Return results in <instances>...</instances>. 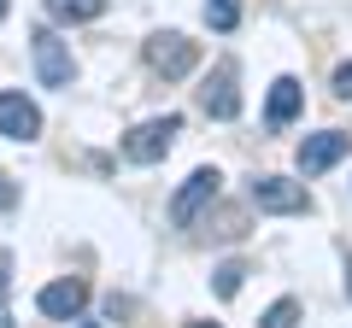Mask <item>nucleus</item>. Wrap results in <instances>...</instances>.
<instances>
[{
	"instance_id": "obj_1",
	"label": "nucleus",
	"mask_w": 352,
	"mask_h": 328,
	"mask_svg": "<svg viewBox=\"0 0 352 328\" xmlns=\"http://www.w3.org/2000/svg\"><path fill=\"white\" fill-rule=\"evenodd\" d=\"M176 135H182V117H176V112L147 117V124H135V129L124 135V159H129V164H159L164 152L176 147Z\"/></svg>"
},
{
	"instance_id": "obj_2",
	"label": "nucleus",
	"mask_w": 352,
	"mask_h": 328,
	"mask_svg": "<svg viewBox=\"0 0 352 328\" xmlns=\"http://www.w3.org/2000/svg\"><path fill=\"white\" fill-rule=\"evenodd\" d=\"M217 188H223V176H217L212 164H200V170H188V182L170 194V223L176 229H194L206 217V205L217 200Z\"/></svg>"
},
{
	"instance_id": "obj_3",
	"label": "nucleus",
	"mask_w": 352,
	"mask_h": 328,
	"mask_svg": "<svg viewBox=\"0 0 352 328\" xmlns=\"http://www.w3.org/2000/svg\"><path fill=\"white\" fill-rule=\"evenodd\" d=\"M147 65L164 76V82L194 76V65H200V41H188L182 30H159V36H147Z\"/></svg>"
},
{
	"instance_id": "obj_4",
	"label": "nucleus",
	"mask_w": 352,
	"mask_h": 328,
	"mask_svg": "<svg viewBox=\"0 0 352 328\" xmlns=\"http://www.w3.org/2000/svg\"><path fill=\"white\" fill-rule=\"evenodd\" d=\"M30 53H36L41 89H71L76 82V59H71V47H65L53 30H36V36H30Z\"/></svg>"
},
{
	"instance_id": "obj_5",
	"label": "nucleus",
	"mask_w": 352,
	"mask_h": 328,
	"mask_svg": "<svg viewBox=\"0 0 352 328\" xmlns=\"http://www.w3.org/2000/svg\"><path fill=\"white\" fill-rule=\"evenodd\" d=\"M252 205L270 217H294V211H311V194H305V182L294 176H252Z\"/></svg>"
},
{
	"instance_id": "obj_6",
	"label": "nucleus",
	"mask_w": 352,
	"mask_h": 328,
	"mask_svg": "<svg viewBox=\"0 0 352 328\" xmlns=\"http://www.w3.org/2000/svg\"><path fill=\"white\" fill-rule=\"evenodd\" d=\"M352 152V135L346 129H317V135L300 141V176H323L329 164H340Z\"/></svg>"
},
{
	"instance_id": "obj_7",
	"label": "nucleus",
	"mask_w": 352,
	"mask_h": 328,
	"mask_svg": "<svg viewBox=\"0 0 352 328\" xmlns=\"http://www.w3.org/2000/svg\"><path fill=\"white\" fill-rule=\"evenodd\" d=\"M36 311L53 316V323H76V316L88 311V288L76 276H59V281H47V288L36 293Z\"/></svg>"
},
{
	"instance_id": "obj_8",
	"label": "nucleus",
	"mask_w": 352,
	"mask_h": 328,
	"mask_svg": "<svg viewBox=\"0 0 352 328\" xmlns=\"http://www.w3.org/2000/svg\"><path fill=\"white\" fill-rule=\"evenodd\" d=\"M0 135H6V141H36L41 135V112H36L30 94L0 89Z\"/></svg>"
},
{
	"instance_id": "obj_9",
	"label": "nucleus",
	"mask_w": 352,
	"mask_h": 328,
	"mask_svg": "<svg viewBox=\"0 0 352 328\" xmlns=\"http://www.w3.org/2000/svg\"><path fill=\"white\" fill-rule=\"evenodd\" d=\"M200 112L217 117V124H229V117L241 112V94H235V71L229 65H217L212 76H206V89H200Z\"/></svg>"
},
{
	"instance_id": "obj_10",
	"label": "nucleus",
	"mask_w": 352,
	"mask_h": 328,
	"mask_svg": "<svg viewBox=\"0 0 352 328\" xmlns=\"http://www.w3.org/2000/svg\"><path fill=\"white\" fill-rule=\"evenodd\" d=\"M300 106H305L300 76H276V82H270V100H264V117H270V129H288L294 117H300Z\"/></svg>"
},
{
	"instance_id": "obj_11",
	"label": "nucleus",
	"mask_w": 352,
	"mask_h": 328,
	"mask_svg": "<svg viewBox=\"0 0 352 328\" xmlns=\"http://www.w3.org/2000/svg\"><path fill=\"white\" fill-rule=\"evenodd\" d=\"M100 12H106V0H47L53 24H94Z\"/></svg>"
},
{
	"instance_id": "obj_12",
	"label": "nucleus",
	"mask_w": 352,
	"mask_h": 328,
	"mask_svg": "<svg viewBox=\"0 0 352 328\" xmlns=\"http://www.w3.org/2000/svg\"><path fill=\"white\" fill-rule=\"evenodd\" d=\"M206 24H212L217 36H229V30L241 24V0H206Z\"/></svg>"
},
{
	"instance_id": "obj_13",
	"label": "nucleus",
	"mask_w": 352,
	"mask_h": 328,
	"mask_svg": "<svg viewBox=\"0 0 352 328\" xmlns=\"http://www.w3.org/2000/svg\"><path fill=\"white\" fill-rule=\"evenodd\" d=\"M294 323H300V299H276L258 316V328H294Z\"/></svg>"
},
{
	"instance_id": "obj_14",
	"label": "nucleus",
	"mask_w": 352,
	"mask_h": 328,
	"mask_svg": "<svg viewBox=\"0 0 352 328\" xmlns=\"http://www.w3.org/2000/svg\"><path fill=\"white\" fill-rule=\"evenodd\" d=\"M6 293H12V253L0 246V328H18V323H12V305H6Z\"/></svg>"
},
{
	"instance_id": "obj_15",
	"label": "nucleus",
	"mask_w": 352,
	"mask_h": 328,
	"mask_svg": "<svg viewBox=\"0 0 352 328\" xmlns=\"http://www.w3.org/2000/svg\"><path fill=\"white\" fill-rule=\"evenodd\" d=\"M241 276H247V264H235V258H229V264H223V270H217V276H212L217 299H235V293H241Z\"/></svg>"
},
{
	"instance_id": "obj_16",
	"label": "nucleus",
	"mask_w": 352,
	"mask_h": 328,
	"mask_svg": "<svg viewBox=\"0 0 352 328\" xmlns=\"http://www.w3.org/2000/svg\"><path fill=\"white\" fill-rule=\"evenodd\" d=\"M335 94H340V100H352V59L335 65Z\"/></svg>"
},
{
	"instance_id": "obj_17",
	"label": "nucleus",
	"mask_w": 352,
	"mask_h": 328,
	"mask_svg": "<svg viewBox=\"0 0 352 328\" xmlns=\"http://www.w3.org/2000/svg\"><path fill=\"white\" fill-rule=\"evenodd\" d=\"M12 205H18V188H12V176L0 170V211H12Z\"/></svg>"
},
{
	"instance_id": "obj_18",
	"label": "nucleus",
	"mask_w": 352,
	"mask_h": 328,
	"mask_svg": "<svg viewBox=\"0 0 352 328\" xmlns=\"http://www.w3.org/2000/svg\"><path fill=\"white\" fill-rule=\"evenodd\" d=\"M6 12H12V0H0V24H6Z\"/></svg>"
},
{
	"instance_id": "obj_19",
	"label": "nucleus",
	"mask_w": 352,
	"mask_h": 328,
	"mask_svg": "<svg viewBox=\"0 0 352 328\" xmlns=\"http://www.w3.org/2000/svg\"><path fill=\"white\" fill-rule=\"evenodd\" d=\"M188 328H223V323H188Z\"/></svg>"
},
{
	"instance_id": "obj_20",
	"label": "nucleus",
	"mask_w": 352,
	"mask_h": 328,
	"mask_svg": "<svg viewBox=\"0 0 352 328\" xmlns=\"http://www.w3.org/2000/svg\"><path fill=\"white\" fill-rule=\"evenodd\" d=\"M346 293H352V264H346Z\"/></svg>"
}]
</instances>
